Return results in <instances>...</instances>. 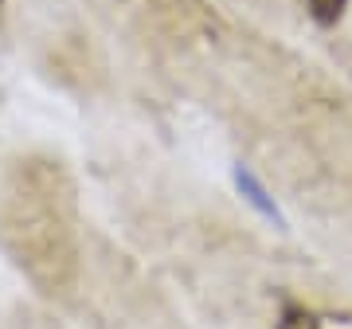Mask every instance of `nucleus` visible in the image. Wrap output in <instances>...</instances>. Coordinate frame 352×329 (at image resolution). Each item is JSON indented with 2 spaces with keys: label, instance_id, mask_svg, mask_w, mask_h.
Returning <instances> with one entry per match:
<instances>
[{
  "label": "nucleus",
  "instance_id": "1",
  "mask_svg": "<svg viewBox=\"0 0 352 329\" xmlns=\"http://www.w3.org/2000/svg\"><path fill=\"white\" fill-rule=\"evenodd\" d=\"M235 184H239V192L243 196H247V204H251V208H258V212L266 215V220H274V224H282V212H278V204L270 200V196H266V189L263 184H258V177H254L251 169H235Z\"/></svg>",
  "mask_w": 352,
  "mask_h": 329
},
{
  "label": "nucleus",
  "instance_id": "2",
  "mask_svg": "<svg viewBox=\"0 0 352 329\" xmlns=\"http://www.w3.org/2000/svg\"><path fill=\"white\" fill-rule=\"evenodd\" d=\"M302 4L321 28H333L340 16H344V8H349V0H302Z\"/></svg>",
  "mask_w": 352,
  "mask_h": 329
},
{
  "label": "nucleus",
  "instance_id": "3",
  "mask_svg": "<svg viewBox=\"0 0 352 329\" xmlns=\"http://www.w3.org/2000/svg\"><path fill=\"white\" fill-rule=\"evenodd\" d=\"M278 329H321L314 310H305L298 302H286L282 306V317H278Z\"/></svg>",
  "mask_w": 352,
  "mask_h": 329
},
{
  "label": "nucleus",
  "instance_id": "4",
  "mask_svg": "<svg viewBox=\"0 0 352 329\" xmlns=\"http://www.w3.org/2000/svg\"><path fill=\"white\" fill-rule=\"evenodd\" d=\"M0 4H4V0H0Z\"/></svg>",
  "mask_w": 352,
  "mask_h": 329
}]
</instances>
